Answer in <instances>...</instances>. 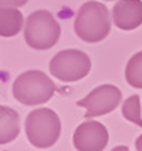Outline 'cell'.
<instances>
[{
  "instance_id": "8",
  "label": "cell",
  "mask_w": 142,
  "mask_h": 151,
  "mask_svg": "<svg viewBox=\"0 0 142 151\" xmlns=\"http://www.w3.org/2000/svg\"><path fill=\"white\" fill-rule=\"evenodd\" d=\"M113 24L121 30H135L142 24V0H118L112 9Z\"/></svg>"
},
{
  "instance_id": "16",
  "label": "cell",
  "mask_w": 142,
  "mask_h": 151,
  "mask_svg": "<svg viewBox=\"0 0 142 151\" xmlns=\"http://www.w3.org/2000/svg\"><path fill=\"white\" fill-rule=\"evenodd\" d=\"M106 2H109V0H106Z\"/></svg>"
},
{
  "instance_id": "6",
  "label": "cell",
  "mask_w": 142,
  "mask_h": 151,
  "mask_svg": "<svg viewBox=\"0 0 142 151\" xmlns=\"http://www.w3.org/2000/svg\"><path fill=\"white\" fill-rule=\"evenodd\" d=\"M121 91L115 85H101L92 89L85 98L77 101V106L86 109L85 118H94L110 113L121 101Z\"/></svg>"
},
{
  "instance_id": "15",
  "label": "cell",
  "mask_w": 142,
  "mask_h": 151,
  "mask_svg": "<svg viewBox=\"0 0 142 151\" xmlns=\"http://www.w3.org/2000/svg\"><path fill=\"white\" fill-rule=\"evenodd\" d=\"M112 151H130V150H128L125 145H118V147H115Z\"/></svg>"
},
{
  "instance_id": "13",
  "label": "cell",
  "mask_w": 142,
  "mask_h": 151,
  "mask_svg": "<svg viewBox=\"0 0 142 151\" xmlns=\"http://www.w3.org/2000/svg\"><path fill=\"white\" fill-rule=\"evenodd\" d=\"M0 2H2V6L6 8H18L27 3V0H0Z\"/></svg>"
},
{
  "instance_id": "5",
  "label": "cell",
  "mask_w": 142,
  "mask_h": 151,
  "mask_svg": "<svg viewBox=\"0 0 142 151\" xmlns=\"http://www.w3.org/2000/svg\"><path fill=\"white\" fill-rule=\"evenodd\" d=\"M91 71V59L82 50H62L50 60V73L62 82H77Z\"/></svg>"
},
{
  "instance_id": "3",
  "label": "cell",
  "mask_w": 142,
  "mask_h": 151,
  "mask_svg": "<svg viewBox=\"0 0 142 151\" xmlns=\"http://www.w3.org/2000/svg\"><path fill=\"white\" fill-rule=\"evenodd\" d=\"M61 119L51 109H35L26 118L24 130L27 141L36 148L53 147L61 136Z\"/></svg>"
},
{
  "instance_id": "9",
  "label": "cell",
  "mask_w": 142,
  "mask_h": 151,
  "mask_svg": "<svg viewBox=\"0 0 142 151\" xmlns=\"http://www.w3.org/2000/svg\"><path fill=\"white\" fill-rule=\"evenodd\" d=\"M0 144L5 145L15 139L20 133V116L18 113L6 106L0 107Z\"/></svg>"
},
{
  "instance_id": "11",
  "label": "cell",
  "mask_w": 142,
  "mask_h": 151,
  "mask_svg": "<svg viewBox=\"0 0 142 151\" xmlns=\"http://www.w3.org/2000/svg\"><path fill=\"white\" fill-rule=\"evenodd\" d=\"M125 80L127 83L142 89V52L133 55L125 65Z\"/></svg>"
},
{
  "instance_id": "10",
  "label": "cell",
  "mask_w": 142,
  "mask_h": 151,
  "mask_svg": "<svg viewBox=\"0 0 142 151\" xmlns=\"http://www.w3.org/2000/svg\"><path fill=\"white\" fill-rule=\"evenodd\" d=\"M23 27V14L15 8L2 6L0 11V33L3 38L15 36Z\"/></svg>"
},
{
  "instance_id": "4",
  "label": "cell",
  "mask_w": 142,
  "mask_h": 151,
  "mask_svg": "<svg viewBox=\"0 0 142 151\" xmlns=\"http://www.w3.org/2000/svg\"><path fill=\"white\" fill-rule=\"evenodd\" d=\"M61 38V26L50 11L40 9L27 17L24 40L33 50H48Z\"/></svg>"
},
{
  "instance_id": "2",
  "label": "cell",
  "mask_w": 142,
  "mask_h": 151,
  "mask_svg": "<svg viewBox=\"0 0 142 151\" xmlns=\"http://www.w3.org/2000/svg\"><path fill=\"white\" fill-rule=\"evenodd\" d=\"M56 85L48 76L40 70L21 73L12 85V95L24 106L44 104L53 97Z\"/></svg>"
},
{
  "instance_id": "1",
  "label": "cell",
  "mask_w": 142,
  "mask_h": 151,
  "mask_svg": "<svg viewBox=\"0 0 142 151\" xmlns=\"http://www.w3.org/2000/svg\"><path fill=\"white\" fill-rule=\"evenodd\" d=\"M74 32L85 42H100L110 32V12L100 2H86L74 20Z\"/></svg>"
},
{
  "instance_id": "14",
  "label": "cell",
  "mask_w": 142,
  "mask_h": 151,
  "mask_svg": "<svg viewBox=\"0 0 142 151\" xmlns=\"http://www.w3.org/2000/svg\"><path fill=\"white\" fill-rule=\"evenodd\" d=\"M135 147H136V151H142V134L136 139V144H135Z\"/></svg>"
},
{
  "instance_id": "7",
  "label": "cell",
  "mask_w": 142,
  "mask_h": 151,
  "mask_svg": "<svg viewBox=\"0 0 142 151\" xmlns=\"http://www.w3.org/2000/svg\"><path fill=\"white\" fill-rule=\"evenodd\" d=\"M107 142L109 132L98 121L82 122L73 136V144L77 151H103Z\"/></svg>"
},
{
  "instance_id": "12",
  "label": "cell",
  "mask_w": 142,
  "mask_h": 151,
  "mask_svg": "<svg viewBox=\"0 0 142 151\" xmlns=\"http://www.w3.org/2000/svg\"><path fill=\"white\" fill-rule=\"evenodd\" d=\"M123 116L130 121L135 122L136 125L142 127V116H141V98L139 95H132L128 97L124 104H123Z\"/></svg>"
}]
</instances>
